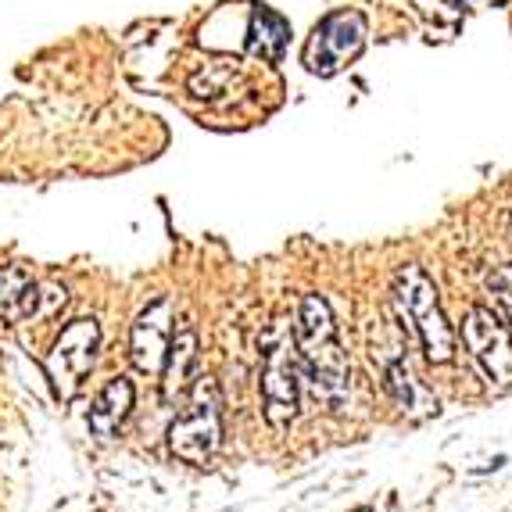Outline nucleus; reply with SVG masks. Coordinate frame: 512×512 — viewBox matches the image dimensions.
Here are the masks:
<instances>
[{"mask_svg":"<svg viewBox=\"0 0 512 512\" xmlns=\"http://www.w3.org/2000/svg\"><path fill=\"white\" fill-rule=\"evenodd\" d=\"M172 341V305L169 301H154L133 323V337H129V348H133V366L140 373H162L165 366V351Z\"/></svg>","mask_w":512,"mask_h":512,"instance_id":"nucleus-8","label":"nucleus"},{"mask_svg":"<svg viewBox=\"0 0 512 512\" xmlns=\"http://www.w3.org/2000/svg\"><path fill=\"white\" fill-rule=\"evenodd\" d=\"M61 305H65V291L61 287H36V308H33L36 319L54 316Z\"/></svg>","mask_w":512,"mask_h":512,"instance_id":"nucleus-16","label":"nucleus"},{"mask_svg":"<svg viewBox=\"0 0 512 512\" xmlns=\"http://www.w3.org/2000/svg\"><path fill=\"white\" fill-rule=\"evenodd\" d=\"M294 348H298L301 380L308 384L312 398L326 409H341L348 398V355L337 341V323L319 294H305L294 323Z\"/></svg>","mask_w":512,"mask_h":512,"instance_id":"nucleus-1","label":"nucleus"},{"mask_svg":"<svg viewBox=\"0 0 512 512\" xmlns=\"http://www.w3.org/2000/svg\"><path fill=\"white\" fill-rule=\"evenodd\" d=\"M36 308V283L18 265H0V323L11 326L22 316H33Z\"/></svg>","mask_w":512,"mask_h":512,"instance_id":"nucleus-11","label":"nucleus"},{"mask_svg":"<svg viewBox=\"0 0 512 512\" xmlns=\"http://www.w3.org/2000/svg\"><path fill=\"white\" fill-rule=\"evenodd\" d=\"M197 373V333L183 330L176 333V341H169L165 351V366H162V391L165 402H176L190 391V380Z\"/></svg>","mask_w":512,"mask_h":512,"instance_id":"nucleus-9","label":"nucleus"},{"mask_svg":"<svg viewBox=\"0 0 512 512\" xmlns=\"http://www.w3.org/2000/svg\"><path fill=\"white\" fill-rule=\"evenodd\" d=\"M487 294L498 305V312L512 323V262L498 265L495 273L487 276Z\"/></svg>","mask_w":512,"mask_h":512,"instance_id":"nucleus-15","label":"nucleus"},{"mask_svg":"<svg viewBox=\"0 0 512 512\" xmlns=\"http://www.w3.org/2000/svg\"><path fill=\"white\" fill-rule=\"evenodd\" d=\"M384 380H387L391 398L402 405V412H409V416H416V419L437 416V398L434 394H427V387L419 384L416 376H412L402 362H391V366L384 369Z\"/></svg>","mask_w":512,"mask_h":512,"instance_id":"nucleus-12","label":"nucleus"},{"mask_svg":"<svg viewBox=\"0 0 512 512\" xmlns=\"http://www.w3.org/2000/svg\"><path fill=\"white\" fill-rule=\"evenodd\" d=\"M287 36H291V26L283 22L276 11L258 8L251 15V33H248V47L255 58L262 61H280L283 51H287Z\"/></svg>","mask_w":512,"mask_h":512,"instance_id":"nucleus-13","label":"nucleus"},{"mask_svg":"<svg viewBox=\"0 0 512 512\" xmlns=\"http://www.w3.org/2000/svg\"><path fill=\"white\" fill-rule=\"evenodd\" d=\"M462 344L470 359L487 376V384L509 387L512 384V337L502 319L491 308H473L462 323Z\"/></svg>","mask_w":512,"mask_h":512,"instance_id":"nucleus-7","label":"nucleus"},{"mask_svg":"<svg viewBox=\"0 0 512 512\" xmlns=\"http://www.w3.org/2000/svg\"><path fill=\"white\" fill-rule=\"evenodd\" d=\"M394 301H398V312L409 319V326L416 330V337L423 341L430 362H448L455 355V333L448 326L441 312V301H437V287L419 265H405L394 276Z\"/></svg>","mask_w":512,"mask_h":512,"instance_id":"nucleus-2","label":"nucleus"},{"mask_svg":"<svg viewBox=\"0 0 512 512\" xmlns=\"http://www.w3.org/2000/svg\"><path fill=\"white\" fill-rule=\"evenodd\" d=\"M366 47V18L359 11H333L316 26L305 47V65L316 76H333Z\"/></svg>","mask_w":512,"mask_h":512,"instance_id":"nucleus-6","label":"nucleus"},{"mask_svg":"<svg viewBox=\"0 0 512 512\" xmlns=\"http://www.w3.org/2000/svg\"><path fill=\"white\" fill-rule=\"evenodd\" d=\"M233 79H237V69H233V65L212 61V65H205L201 72L190 76V90H194L197 97H208V101H212L215 94H226V90H230Z\"/></svg>","mask_w":512,"mask_h":512,"instance_id":"nucleus-14","label":"nucleus"},{"mask_svg":"<svg viewBox=\"0 0 512 512\" xmlns=\"http://www.w3.org/2000/svg\"><path fill=\"white\" fill-rule=\"evenodd\" d=\"M298 348L287 333L276 326L273 337L265 341V362H262V402L265 419L273 427H287L298 416Z\"/></svg>","mask_w":512,"mask_h":512,"instance_id":"nucleus-5","label":"nucleus"},{"mask_svg":"<svg viewBox=\"0 0 512 512\" xmlns=\"http://www.w3.org/2000/svg\"><path fill=\"white\" fill-rule=\"evenodd\" d=\"M97 344H101V326L97 319H72L65 330L58 333L54 348L47 351V376H51L54 391L61 402H72L83 387L86 373L97 359Z\"/></svg>","mask_w":512,"mask_h":512,"instance_id":"nucleus-4","label":"nucleus"},{"mask_svg":"<svg viewBox=\"0 0 512 512\" xmlns=\"http://www.w3.org/2000/svg\"><path fill=\"white\" fill-rule=\"evenodd\" d=\"M129 409H133V384H129L126 376H115V380L101 391L94 409H90V430H94L97 437L119 434Z\"/></svg>","mask_w":512,"mask_h":512,"instance_id":"nucleus-10","label":"nucleus"},{"mask_svg":"<svg viewBox=\"0 0 512 512\" xmlns=\"http://www.w3.org/2000/svg\"><path fill=\"white\" fill-rule=\"evenodd\" d=\"M222 441V402L212 380H201L194 387V402L169 427V448L183 462H208Z\"/></svg>","mask_w":512,"mask_h":512,"instance_id":"nucleus-3","label":"nucleus"}]
</instances>
